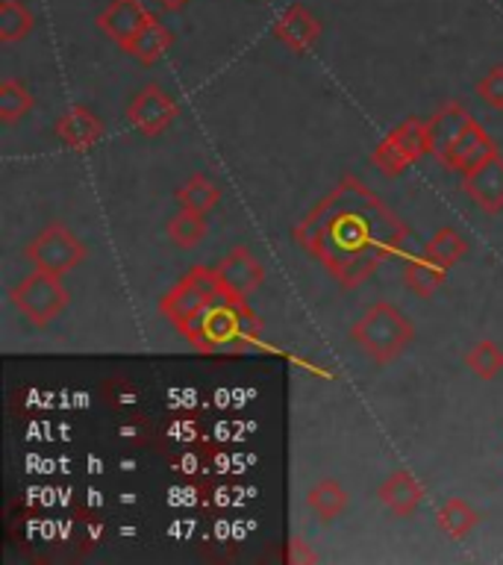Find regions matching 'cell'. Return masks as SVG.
Masks as SVG:
<instances>
[{
  "mask_svg": "<svg viewBox=\"0 0 503 565\" xmlns=\"http://www.w3.org/2000/svg\"><path fill=\"white\" fill-rule=\"evenodd\" d=\"M291 236L344 289H353L404 247L409 227L360 177H344Z\"/></svg>",
  "mask_w": 503,
  "mask_h": 565,
  "instance_id": "1",
  "label": "cell"
},
{
  "mask_svg": "<svg viewBox=\"0 0 503 565\" xmlns=\"http://www.w3.org/2000/svg\"><path fill=\"white\" fill-rule=\"evenodd\" d=\"M197 351H245L259 342L263 321L247 307V298H221L210 300L189 324L180 330Z\"/></svg>",
  "mask_w": 503,
  "mask_h": 565,
  "instance_id": "2",
  "label": "cell"
},
{
  "mask_svg": "<svg viewBox=\"0 0 503 565\" xmlns=\"http://www.w3.org/2000/svg\"><path fill=\"white\" fill-rule=\"evenodd\" d=\"M351 339L374 362H392L415 339L413 321L388 300H377L365 309V316L351 327Z\"/></svg>",
  "mask_w": 503,
  "mask_h": 565,
  "instance_id": "3",
  "label": "cell"
},
{
  "mask_svg": "<svg viewBox=\"0 0 503 565\" xmlns=\"http://www.w3.org/2000/svg\"><path fill=\"white\" fill-rule=\"evenodd\" d=\"M9 300L15 303L18 312H21L30 324L47 327L65 312V307H68V289L62 286L60 274L35 268L30 277H24L18 286H12Z\"/></svg>",
  "mask_w": 503,
  "mask_h": 565,
  "instance_id": "4",
  "label": "cell"
},
{
  "mask_svg": "<svg viewBox=\"0 0 503 565\" xmlns=\"http://www.w3.org/2000/svg\"><path fill=\"white\" fill-rule=\"evenodd\" d=\"M224 291H221L218 274L215 268H203V265H194L192 271L185 274L183 280L176 282L174 289L168 291L159 309H162V316L176 327V330H183L189 321H192L197 312H201L210 300L221 298Z\"/></svg>",
  "mask_w": 503,
  "mask_h": 565,
  "instance_id": "5",
  "label": "cell"
},
{
  "mask_svg": "<svg viewBox=\"0 0 503 565\" xmlns=\"http://www.w3.org/2000/svg\"><path fill=\"white\" fill-rule=\"evenodd\" d=\"M26 259L35 265V268H42V271H51V274H65L71 268H77L83 259H86V245L79 242L74 233H71L65 224L60 221H53L47 227L39 233V236L26 245Z\"/></svg>",
  "mask_w": 503,
  "mask_h": 565,
  "instance_id": "6",
  "label": "cell"
},
{
  "mask_svg": "<svg viewBox=\"0 0 503 565\" xmlns=\"http://www.w3.org/2000/svg\"><path fill=\"white\" fill-rule=\"evenodd\" d=\"M424 153H430V145H427V124L418 121V118H406L388 132L386 139L379 141L377 150H374V166L383 171L386 177L404 174L406 168L418 162Z\"/></svg>",
  "mask_w": 503,
  "mask_h": 565,
  "instance_id": "7",
  "label": "cell"
},
{
  "mask_svg": "<svg viewBox=\"0 0 503 565\" xmlns=\"http://www.w3.org/2000/svg\"><path fill=\"white\" fill-rule=\"evenodd\" d=\"M176 115H180L176 100L168 95L165 88L157 86V83H150V86L141 88L139 95L130 100V106H127V121H130L141 136H159L168 124L174 121Z\"/></svg>",
  "mask_w": 503,
  "mask_h": 565,
  "instance_id": "8",
  "label": "cell"
},
{
  "mask_svg": "<svg viewBox=\"0 0 503 565\" xmlns=\"http://www.w3.org/2000/svg\"><path fill=\"white\" fill-rule=\"evenodd\" d=\"M215 274H218L221 291L229 295V298H247V295H254V291L265 282L263 263H259L245 245L233 247V250L221 259Z\"/></svg>",
  "mask_w": 503,
  "mask_h": 565,
  "instance_id": "9",
  "label": "cell"
},
{
  "mask_svg": "<svg viewBox=\"0 0 503 565\" xmlns=\"http://www.w3.org/2000/svg\"><path fill=\"white\" fill-rule=\"evenodd\" d=\"M462 189L468 198L480 206L483 212H501L503 210V157L492 153V157L480 162L477 168L465 171Z\"/></svg>",
  "mask_w": 503,
  "mask_h": 565,
  "instance_id": "10",
  "label": "cell"
},
{
  "mask_svg": "<svg viewBox=\"0 0 503 565\" xmlns=\"http://www.w3.org/2000/svg\"><path fill=\"white\" fill-rule=\"evenodd\" d=\"M148 18L150 12L145 9L141 0H113V3L97 15V26H100L118 47H127V44L136 39V33H139L141 26H145Z\"/></svg>",
  "mask_w": 503,
  "mask_h": 565,
  "instance_id": "11",
  "label": "cell"
},
{
  "mask_svg": "<svg viewBox=\"0 0 503 565\" xmlns=\"http://www.w3.org/2000/svg\"><path fill=\"white\" fill-rule=\"evenodd\" d=\"M474 121L471 115H468V109L459 100H448L445 106H439L436 109V115H430L427 118V145H430V153H436V157H445L450 150V145L465 132L468 124Z\"/></svg>",
  "mask_w": 503,
  "mask_h": 565,
  "instance_id": "12",
  "label": "cell"
},
{
  "mask_svg": "<svg viewBox=\"0 0 503 565\" xmlns=\"http://www.w3.org/2000/svg\"><path fill=\"white\" fill-rule=\"evenodd\" d=\"M274 35H277L289 51L307 53L312 51V44H315L318 35H321V21H318L307 7L295 3V7H289L280 18H277Z\"/></svg>",
  "mask_w": 503,
  "mask_h": 565,
  "instance_id": "13",
  "label": "cell"
},
{
  "mask_svg": "<svg viewBox=\"0 0 503 565\" xmlns=\"http://www.w3.org/2000/svg\"><path fill=\"white\" fill-rule=\"evenodd\" d=\"M492 153H497V145L492 141V136H489L480 124L471 121L465 127V132L450 145V150L441 157V162L465 174V171L477 168L480 162H485Z\"/></svg>",
  "mask_w": 503,
  "mask_h": 565,
  "instance_id": "14",
  "label": "cell"
},
{
  "mask_svg": "<svg viewBox=\"0 0 503 565\" xmlns=\"http://www.w3.org/2000/svg\"><path fill=\"white\" fill-rule=\"evenodd\" d=\"M104 121L83 106H74L71 113H65L56 121V136L68 150H88L104 136Z\"/></svg>",
  "mask_w": 503,
  "mask_h": 565,
  "instance_id": "15",
  "label": "cell"
},
{
  "mask_svg": "<svg viewBox=\"0 0 503 565\" xmlns=\"http://www.w3.org/2000/svg\"><path fill=\"white\" fill-rule=\"evenodd\" d=\"M377 498L395 512L397 519H409L418 510V503L424 501V486L415 480V475L400 468V471L388 477L386 483L379 486Z\"/></svg>",
  "mask_w": 503,
  "mask_h": 565,
  "instance_id": "16",
  "label": "cell"
},
{
  "mask_svg": "<svg viewBox=\"0 0 503 565\" xmlns=\"http://www.w3.org/2000/svg\"><path fill=\"white\" fill-rule=\"evenodd\" d=\"M171 42H174L171 30H168L159 18L150 15L148 21H145V26L136 33V39H132L124 51L130 53L132 60H139L141 65H153V62H157L159 56L171 47Z\"/></svg>",
  "mask_w": 503,
  "mask_h": 565,
  "instance_id": "17",
  "label": "cell"
},
{
  "mask_svg": "<svg viewBox=\"0 0 503 565\" xmlns=\"http://www.w3.org/2000/svg\"><path fill=\"white\" fill-rule=\"evenodd\" d=\"M307 503H309V510L315 512L318 519L330 524V521L339 519V515L344 512V507H347V492H344L339 480H333V477H324V480H318V483L309 489Z\"/></svg>",
  "mask_w": 503,
  "mask_h": 565,
  "instance_id": "18",
  "label": "cell"
},
{
  "mask_svg": "<svg viewBox=\"0 0 503 565\" xmlns=\"http://www.w3.org/2000/svg\"><path fill=\"white\" fill-rule=\"evenodd\" d=\"M35 18L21 0H3L0 3V42H21L33 33Z\"/></svg>",
  "mask_w": 503,
  "mask_h": 565,
  "instance_id": "19",
  "label": "cell"
},
{
  "mask_svg": "<svg viewBox=\"0 0 503 565\" xmlns=\"http://www.w3.org/2000/svg\"><path fill=\"white\" fill-rule=\"evenodd\" d=\"M445 274H448V268H441L439 263H432L430 256L424 254L421 259H413V263L406 265L404 282L415 291V295L430 298L432 291L439 289L441 282H445Z\"/></svg>",
  "mask_w": 503,
  "mask_h": 565,
  "instance_id": "20",
  "label": "cell"
},
{
  "mask_svg": "<svg viewBox=\"0 0 503 565\" xmlns=\"http://www.w3.org/2000/svg\"><path fill=\"white\" fill-rule=\"evenodd\" d=\"M176 201H180L183 210L203 212V215H206V212L221 201V189L218 183H212L206 174H194L189 177V183L176 192Z\"/></svg>",
  "mask_w": 503,
  "mask_h": 565,
  "instance_id": "21",
  "label": "cell"
},
{
  "mask_svg": "<svg viewBox=\"0 0 503 565\" xmlns=\"http://www.w3.org/2000/svg\"><path fill=\"white\" fill-rule=\"evenodd\" d=\"M168 236H171V242L176 247H185V250L201 245L203 238H206V218H203V212H176L174 218L168 221Z\"/></svg>",
  "mask_w": 503,
  "mask_h": 565,
  "instance_id": "22",
  "label": "cell"
},
{
  "mask_svg": "<svg viewBox=\"0 0 503 565\" xmlns=\"http://www.w3.org/2000/svg\"><path fill=\"white\" fill-rule=\"evenodd\" d=\"M477 521H480V515L462 498H450L448 503L439 507V527L450 539H465L477 527Z\"/></svg>",
  "mask_w": 503,
  "mask_h": 565,
  "instance_id": "23",
  "label": "cell"
},
{
  "mask_svg": "<svg viewBox=\"0 0 503 565\" xmlns=\"http://www.w3.org/2000/svg\"><path fill=\"white\" fill-rule=\"evenodd\" d=\"M468 245L465 238L459 236L457 230L450 227H441L436 236L427 242V247H424V254L430 256L432 263H439L441 268H450V265H457L462 256H465Z\"/></svg>",
  "mask_w": 503,
  "mask_h": 565,
  "instance_id": "24",
  "label": "cell"
},
{
  "mask_svg": "<svg viewBox=\"0 0 503 565\" xmlns=\"http://www.w3.org/2000/svg\"><path fill=\"white\" fill-rule=\"evenodd\" d=\"M35 97L30 95V88L18 79H3L0 83V121L15 124L21 115L33 109Z\"/></svg>",
  "mask_w": 503,
  "mask_h": 565,
  "instance_id": "25",
  "label": "cell"
},
{
  "mask_svg": "<svg viewBox=\"0 0 503 565\" xmlns=\"http://www.w3.org/2000/svg\"><path fill=\"white\" fill-rule=\"evenodd\" d=\"M465 365L474 371L480 380H494L503 371V348L501 344L489 342H477L471 351L465 353Z\"/></svg>",
  "mask_w": 503,
  "mask_h": 565,
  "instance_id": "26",
  "label": "cell"
},
{
  "mask_svg": "<svg viewBox=\"0 0 503 565\" xmlns=\"http://www.w3.org/2000/svg\"><path fill=\"white\" fill-rule=\"evenodd\" d=\"M477 97L492 109H503V65H494L480 83H477Z\"/></svg>",
  "mask_w": 503,
  "mask_h": 565,
  "instance_id": "27",
  "label": "cell"
},
{
  "mask_svg": "<svg viewBox=\"0 0 503 565\" xmlns=\"http://www.w3.org/2000/svg\"><path fill=\"white\" fill-rule=\"evenodd\" d=\"M289 563H315L318 556L309 551L307 542H300V539H291L289 542V554H286Z\"/></svg>",
  "mask_w": 503,
  "mask_h": 565,
  "instance_id": "28",
  "label": "cell"
},
{
  "mask_svg": "<svg viewBox=\"0 0 503 565\" xmlns=\"http://www.w3.org/2000/svg\"><path fill=\"white\" fill-rule=\"evenodd\" d=\"M157 3L162 9H168V12H176V9H183L189 0H157Z\"/></svg>",
  "mask_w": 503,
  "mask_h": 565,
  "instance_id": "29",
  "label": "cell"
}]
</instances>
